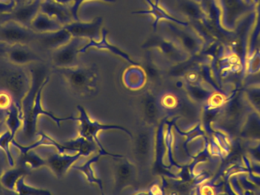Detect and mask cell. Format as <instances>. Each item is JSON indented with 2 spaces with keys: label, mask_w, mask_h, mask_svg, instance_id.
I'll return each mask as SVG.
<instances>
[{
  "label": "cell",
  "mask_w": 260,
  "mask_h": 195,
  "mask_svg": "<svg viewBox=\"0 0 260 195\" xmlns=\"http://www.w3.org/2000/svg\"><path fill=\"white\" fill-rule=\"evenodd\" d=\"M31 86L30 73L22 67L9 62L0 68V90L8 92L23 118L22 101Z\"/></svg>",
  "instance_id": "1"
},
{
  "label": "cell",
  "mask_w": 260,
  "mask_h": 195,
  "mask_svg": "<svg viewBox=\"0 0 260 195\" xmlns=\"http://www.w3.org/2000/svg\"><path fill=\"white\" fill-rule=\"evenodd\" d=\"M49 77L46 78L45 80L43 82L42 85H41L39 90H38V93H37L33 107L28 112L23 115V125L21 127V130H19V139L22 144L24 141L25 145H29V144H33L35 137H36V135H38V133H37V123H38V118L39 115H46V116L50 117L53 121L57 123L59 127L60 121H66V120L68 119H74L73 118H56L53 114L47 112V110L43 108L42 105H41V93H42L43 89L47 85Z\"/></svg>",
  "instance_id": "2"
},
{
  "label": "cell",
  "mask_w": 260,
  "mask_h": 195,
  "mask_svg": "<svg viewBox=\"0 0 260 195\" xmlns=\"http://www.w3.org/2000/svg\"><path fill=\"white\" fill-rule=\"evenodd\" d=\"M38 34L18 23H7L0 26V42L12 44H27L36 42Z\"/></svg>",
  "instance_id": "3"
},
{
  "label": "cell",
  "mask_w": 260,
  "mask_h": 195,
  "mask_svg": "<svg viewBox=\"0 0 260 195\" xmlns=\"http://www.w3.org/2000/svg\"><path fill=\"white\" fill-rule=\"evenodd\" d=\"M6 60L8 62L20 67L42 61L41 57L27 47V44H21L10 45L6 55Z\"/></svg>",
  "instance_id": "4"
},
{
  "label": "cell",
  "mask_w": 260,
  "mask_h": 195,
  "mask_svg": "<svg viewBox=\"0 0 260 195\" xmlns=\"http://www.w3.org/2000/svg\"><path fill=\"white\" fill-rule=\"evenodd\" d=\"M152 151V141L151 133L148 130H143L136 136L133 147L135 159L139 165L148 163Z\"/></svg>",
  "instance_id": "5"
},
{
  "label": "cell",
  "mask_w": 260,
  "mask_h": 195,
  "mask_svg": "<svg viewBox=\"0 0 260 195\" xmlns=\"http://www.w3.org/2000/svg\"><path fill=\"white\" fill-rule=\"evenodd\" d=\"M59 73L63 74L70 87L76 91H82L89 83V75L83 70H73L69 68H60Z\"/></svg>",
  "instance_id": "6"
},
{
  "label": "cell",
  "mask_w": 260,
  "mask_h": 195,
  "mask_svg": "<svg viewBox=\"0 0 260 195\" xmlns=\"http://www.w3.org/2000/svg\"><path fill=\"white\" fill-rule=\"evenodd\" d=\"M79 156H60L56 153H52L46 157L47 166H48L58 177H62L69 167L73 163Z\"/></svg>",
  "instance_id": "7"
},
{
  "label": "cell",
  "mask_w": 260,
  "mask_h": 195,
  "mask_svg": "<svg viewBox=\"0 0 260 195\" xmlns=\"http://www.w3.org/2000/svg\"><path fill=\"white\" fill-rule=\"evenodd\" d=\"M4 120L6 128L11 132L12 136L15 137V135L21 130L23 125L22 117H21L18 107H17L15 102L6 110Z\"/></svg>",
  "instance_id": "8"
},
{
  "label": "cell",
  "mask_w": 260,
  "mask_h": 195,
  "mask_svg": "<svg viewBox=\"0 0 260 195\" xmlns=\"http://www.w3.org/2000/svg\"><path fill=\"white\" fill-rule=\"evenodd\" d=\"M18 164V166L27 170L29 173L47 165L45 159L41 157L38 153L34 151V150H30L24 154H21Z\"/></svg>",
  "instance_id": "9"
},
{
  "label": "cell",
  "mask_w": 260,
  "mask_h": 195,
  "mask_svg": "<svg viewBox=\"0 0 260 195\" xmlns=\"http://www.w3.org/2000/svg\"><path fill=\"white\" fill-rule=\"evenodd\" d=\"M29 172L24 169L18 166V168H13L12 170L3 172L0 178V184L5 189L8 191H15V185L18 179L23 176H27Z\"/></svg>",
  "instance_id": "10"
},
{
  "label": "cell",
  "mask_w": 260,
  "mask_h": 195,
  "mask_svg": "<svg viewBox=\"0 0 260 195\" xmlns=\"http://www.w3.org/2000/svg\"><path fill=\"white\" fill-rule=\"evenodd\" d=\"M135 170L132 165L127 163H122L116 170V184L117 188H123L133 182L134 179Z\"/></svg>",
  "instance_id": "11"
},
{
  "label": "cell",
  "mask_w": 260,
  "mask_h": 195,
  "mask_svg": "<svg viewBox=\"0 0 260 195\" xmlns=\"http://www.w3.org/2000/svg\"><path fill=\"white\" fill-rule=\"evenodd\" d=\"M35 12L36 7L34 6L20 8L16 12H14L12 18L15 20V22L30 29V24L33 21Z\"/></svg>",
  "instance_id": "12"
},
{
  "label": "cell",
  "mask_w": 260,
  "mask_h": 195,
  "mask_svg": "<svg viewBox=\"0 0 260 195\" xmlns=\"http://www.w3.org/2000/svg\"><path fill=\"white\" fill-rule=\"evenodd\" d=\"M75 61V53L70 48L59 50L53 55V62L59 68H69Z\"/></svg>",
  "instance_id": "13"
},
{
  "label": "cell",
  "mask_w": 260,
  "mask_h": 195,
  "mask_svg": "<svg viewBox=\"0 0 260 195\" xmlns=\"http://www.w3.org/2000/svg\"><path fill=\"white\" fill-rule=\"evenodd\" d=\"M26 176H21L15 185V194L21 195H46L50 194V192L47 190L41 189V188H34L27 185L24 182Z\"/></svg>",
  "instance_id": "14"
},
{
  "label": "cell",
  "mask_w": 260,
  "mask_h": 195,
  "mask_svg": "<svg viewBox=\"0 0 260 195\" xmlns=\"http://www.w3.org/2000/svg\"><path fill=\"white\" fill-rule=\"evenodd\" d=\"M14 138L15 137L12 136V133L8 129L0 135V149L4 152L8 164L11 168L15 167V160H14L13 156L10 151V147H9V145Z\"/></svg>",
  "instance_id": "15"
},
{
  "label": "cell",
  "mask_w": 260,
  "mask_h": 195,
  "mask_svg": "<svg viewBox=\"0 0 260 195\" xmlns=\"http://www.w3.org/2000/svg\"><path fill=\"white\" fill-rule=\"evenodd\" d=\"M143 112L148 122L154 123L158 118V108L152 97L148 96L144 101Z\"/></svg>",
  "instance_id": "16"
},
{
  "label": "cell",
  "mask_w": 260,
  "mask_h": 195,
  "mask_svg": "<svg viewBox=\"0 0 260 195\" xmlns=\"http://www.w3.org/2000/svg\"><path fill=\"white\" fill-rule=\"evenodd\" d=\"M55 29H56V24L43 16H38L34 18L30 24V29L35 32H47Z\"/></svg>",
  "instance_id": "17"
},
{
  "label": "cell",
  "mask_w": 260,
  "mask_h": 195,
  "mask_svg": "<svg viewBox=\"0 0 260 195\" xmlns=\"http://www.w3.org/2000/svg\"><path fill=\"white\" fill-rule=\"evenodd\" d=\"M12 96L8 92L0 90V114L6 116V112L13 104Z\"/></svg>",
  "instance_id": "18"
},
{
  "label": "cell",
  "mask_w": 260,
  "mask_h": 195,
  "mask_svg": "<svg viewBox=\"0 0 260 195\" xmlns=\"http://www.w3.org/2000/svg\"><path fill=\"white\" fill-rule=\"evenodd\" d=\"M9 47H10V44L0 42V58H6Z\"/></svg>",
  "instance_id": "19"
},
{
  "label": "cell",
  "mask_w": 260,
  "mask_h": 195,
  "mask_svg": "<svg viewBox=\"0 0 260 195\" xmlns=\"http://www.w3.org/2000/svg\"><path fill=\"white\" fill-rule=\"evenodd\" d=\"M192 93L194 97L198 98V99H203V98H204L205 96H206L204 92L199 88H192Z\"/></svg>",
  "instance_id": "20"
},
{
  "label": "cell",
  "mask_w": 260,
  "mask_h": 195,
  "mask_svg": "<svg viewBox=\"0 0 260 195\" xmlns=\"http://www.w3.org/2000/svg\"><path fill=\"white\" fill-rule=\"evenodd\" d=\"M5 127H6V124H5V120L3 119L0 121V135L2 134L3 132L5 131Z\"/></svg>",
  "instance_id": "21"
},
{
  "label": "cell",
  "mask_w": 260,
  "mask_h": 195,
  "mask_svg": "<svg viewBox=\"0 0 260 195\" xmlns=\"http://www.w3.org/2000/svg\"><path fill=\"white\" fill-rule=\"evenodd\" d=\"M3 165H2L1 162H0V178H1L2 174L3 173ZM0 185H1V184H0Z\"/></svg>",
  "instance_id": "22"
},
{
  "label": "cell",
  "mask_w": 260,
  "mask_h": 195,
  "mask_svg": "<svg viewBox=\"0 0 260 195\" xmlns=\"http://www.w3.org/2000/svg\"><path fill=\"white\" fill-rule=\"evenodd\" d=\"M2 22H3V18H0V24H1Z\"/></svg>",
  "instance_id": "23"
}]
</instances>
